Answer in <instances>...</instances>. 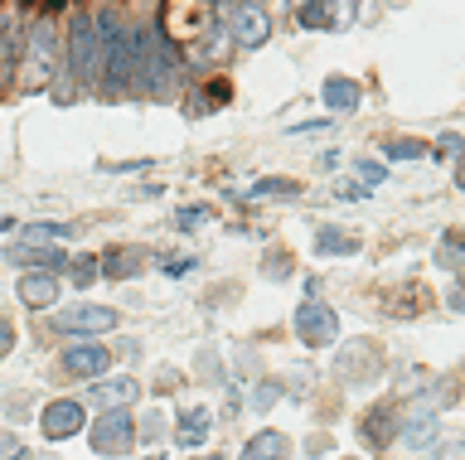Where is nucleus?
Wrapping results in <instances>:
<instances>
[{
    "label": "nucleus",
    "mask_w": 465,
    "mask_h": 460,
    "mask_svg": "<svg viewBox=\"0 0 465 460\" xmlns=\"http://www.w3.org/2000/svg\"><path fill=\"white\" fill-rule=\"evenodd\" d=\"M97 30H102V73H107V97H126L136 93V30H126L112 10L97 15Z\"/></svg>",
    "instance_id": "nucleus-1"
},
{
    "label": "nucleus",
    "mask_w": 465,
    "mask_h": 460,
    "mask_svg": "<svg viewBox=\"0 0 465 460\" xmlns=\"http://www.w3.org/2000/svg\"><path fill=\"white\" fill-rule=\"evenodd\" d=\"M180 83V54L160 30H136V93L165 97Z\"/></svg>",
    "instance_id": "nucleus-2"
},
{
    "label": "nucleus",
    "mask_w": 465,
    "mask_h": 460,
    "mask_svg": "<svg viewBox=\"0 0 465 460\" xmlns=\"http://www.w3.org/2000/svg\"><path fill=\"white\" fill-rule=\"evenodd\" d=\"M54 64H58V34L49 20H39L35 30L25 34V64H20V93H39L49 88L54 78Z\"/></svg>",
    "instance_id": "nucleus-3"
},
{
    "label": "nucleus",
    "mask_w": 465,
    "mask_h": 460,
    "mask_svg": "<svg viewBox=\"0 0 465 460\" xmlns=\"http://www.w3.org/2000/svg\"><path fill=\"white\" fill-rule=\"evenodd\" d=\"M102 68V30H97V15L78 10L73 15V30H68V73L78 83H93Z\"/></svg>",
    "instance_id": "nucleus-4"
},
{
    "label": "nucleus",
    "mask_w": 465,
    "mask_h": 460,
    "mask_svg": "<svg viewBox=\"0 0 465 460\" xmlns=\"http://www.w3.org/2000/svg\"><path fill=\"white\" fill-rule=\"evenodd\" d=\"M223 34L238 49H262L272 39V15L257 0H232V5H223Z\"/></svg>",
    "instance_id": "nucleus-5"
},
{
    "label": "nucleus",
    "mask_w": 465,
    "mask_h": 460,
    "mask_svg": "<svg viewBox=\"0 0 465 460\" xmlns=\"http://www.w3.org/2000/svg\"><path fill=\"white\" fill-rule=\"evenodd\" d=\"M87 441H93V451H97V455H126L131 445H136V426H131L126 407H122V412L97 416L93 431H87Z\"/></svg>",
    "instance_id": "nucleus-6"
},
{
    "label": "nucleus",
    "mask_w": 465,
    "mask_h": 460,
    "mask_svg": "<svg viewBox=\"0 0 465 460\" xmlns=\"http://www.w3.org/2000/svg\"><path fill=\"white\" fill-rule=\"evenodd\" d=\"M296 335H301V344L320 349V344H334V335H340V320H334L330 306H320V300H305V306L296 310Z\"/></svg>",
    "instance_id": "nucleus-7"
},
{
    "label": "nucleus",
    "mask_w": 465,
    "mask_h": 460,
    "mask_svg": "<svg viewBox=\"0 0 465 460\" xmlns=\"http://www.w3.org/2000/svg\"><path fill=\"white\" fill-rule=\"evenodd\" d=\"M49 325L64 329V335H97V329L116 325V310H107V306H73V310H58Z\"/></svg>",
    "instance_id": "nucleus-8"
},
{
    "label": "nucleus",
    "mask_w": 465,
    "mask_h": 460,
    "mask_svg": "<svg viewBox=\"0 0 465 460\" xmlns=\"http://www.w3.org/2000/svg\"><path fill=\"white\" fill-rule=\"evenodd\" d=\"M354 344H359V349L340 354V378H359V383L378 378V368H383V349H378L373 339H354Z\"/></svg>",
    "instance_id": "nucleus-9"
},
{
    "label": "nucleus",
    "mask_w": 465,
    "mask_h": 460,
    "mask_svg": "<svg viewBox=\"0 0 465 460\" xmlns=\"http://www.w3.org/2000/svg\"><path fill=\"white\" fill-rule=\"evenodd\" d=\"M39 426H44V436L49 441H68V436H78L83 431V407L78 402H49L39 416Z\"/></svg>",
    "instance_id": "nucleus-10"
},
{
    "label": "nucleus",
    "mask_w": 465,
    "mask_h": 460,
    "mask_svg": "<svg viewBox=\"0 0 465 460\" xmlns=\"http://www.w3.org/2000/svg\"><path fill=\"white\" fill-rule=\"evenodd\" d=\"M145 262H151L145 248H107L97 257V271H102V277H112V281H126V277H141Z\"/></svg>",
    "instance_id": "nucleus-11"
},
{
    "label": "nucleus",
    "mask_w": 465,
    "mask_h": 460,
    "mask_svg": "<svg viewBox=\"0 0 465 460\" xmlns=\"http://www.w3.org/2000/svg\"><path fill=\"white\" fill-rule=\"evenodd\" d=\"M107 364H112V354L102 344H68L64 349V368L73 378H97V373H107Z\"/></svg>",
    "instance_id": "nucleus-12"
},
{
    "label": "nucleus",
    "mask_w": 465,
    "mask_h": 460,
    "mask_svg": "<svg viewBox=\"0 0 465 460\" xmlns=\"http://www.w3.org/2000/svg\"><path fill=\"white\" fill-rule=\"evenodd\" d=\"M436 431H441V422H436V397H417V407L402 426V441L407 445H431Z\"/></svg>",
    "instance_id": "nucleus-13"
},
{
    "label": "nucleus",
    "mask_w": 465,
    "mask_h": 460,
    "mask_svg": "<svg viewBox=\"0 0 465 460\" xmlns=\"http://www.w3.org/2000/svg\"><path fill=\"white\" fill-rule=\"evenodd\" d=\"M398 422H402L398 407H392V402H383V407H373V412L359 422V436L369 441V445H388L392 436H398Z\"/></svg>",
    "instance_id": "nucleus-14"
},
{
    "label": "nucleus",
    "mask_w": 465,
    "mask_h": 460,
    "mask_svg": "<svg viewBox=\"0 0 465 460\" xmlns=\"http://www.w3.org/2000/svg\"><path fill=\"white\" fill-rule=\"evenodd\" d=\"M320 97H325V107H330V112H354V107L363 103L359 83H354V78H344V73H330V78H325V88H320Z\"/></svg>",
    "instance_id": "nucleus-15"
},
{
    "label": "nucleus",
    "mask_w": 465,
    "mask_h": 460,
    "mask_svg": "<svg viewBox=\"0 0 465 460\" xmlns=\"http://www.w3.org/2000/svg\"><path fill=\"white\" fill-rule=\"evenodd\" d=\"M20 300H25V306H35V310L54 306V300H58V277H54V271H29V277L20 281Z\"/></svg>",
    "instance_id": "nucleus-16"
},
{
    "label": "nucleus",
    "mask_w": 465,
    "mask_h": 460,
    "mask_svg": "<svg viewBox=\"0 0 465 460\" xmlns=\"http://www.w3.org/2000/svg\"><path fill=\"white\" fill-rule=\"evenodd\" d=\"M136 393H141V383L107 378V383L93 387V402H97V407H107V412H122V407H131V402H136Z\"/></svg>",
    "instance_id": "nucleus-17"
},
{
    "label": "nucleus",
    "mask_w": 465,
    "mask_h": 460,
    "mask_svg": "<svg viewBox=\"0 0 465 460\" xmlns=\"http://www.w3.org/2000/svg\"><path fill=\"white\" fill-rule=\"evenodd\" d=\"M286 455H291V441L282 431H257V436L242 445V460H286Z\"/></svg>",
    "instance_id": "nucleus-18"
},
{
    "label": "nucleus",
    "mask_w": 465,
    "mask_h": 460,
    "mask_svg": "<svg viewBox=\"0 0 465 460\" xmlns=\"http://www.w3.org/2000/svg\"><path fill=\"white\" fill-rule=\"evenodd\" d=\"M315 252L320 257H349V252H359V238L349 233V228H320V233H315Z\"/></svg>",
    "instance_id": "nucleus-19"
},
{
    "label": "nucleus",
    "mask_w": 465,
    "mask_h": 460,
    "mask_svg": "<svg viewBox=\"0 0 465 460\" xmlns=\"http://www.w3.org/2000/svg\"><path fill=\"white\" fill-rule=\"evenodd\" d=\"M209 426H213L209 407H189V412L180 416V431H174V441H180V445H199L203 436H209Z\"/></svg>",
    "instance_id": "nucleus-20"
},
{
    "label": "nucleus",
    "mask_w": 465,
    "mask_h": 460,
    "mask_svg": "<svg viewBox=\"0 0 465 460\" xmlns=\"http://www.w3.org/2000/svg\"><path fill=\"white\" fill-rule=\"evenodd\" d=\"M296 20H301V30H330V24H334V5H330V0H301Z\"/></svg>",
    "instance_id": "nucleus-21"
},
{
    "label": "nucleus",
    "mask_w": 465,
    "mask_h": 460,
    "mask_svg": "<svg viewBox=\"0 0 465 460\" xmlns=\"http://www.w3.org/2000/svg\"><path fill=\"white\" fill-rule=\"evenodd\" d=\"M15 262L20 267H39V271H54V267H68V257L58 248H20L15 252Z\"/></svg>",
    "instance_id": "nucleus-22"
},
{
    "label": "nucleus",
    "mask_w": 465,
    "mask_h": 460,
    "mask_svg": "<svg viewBox=\"0 0 465 460\" xmlns=\"http://www.w3.org/2000/svg\"><path fill=\"white\" fill-rule=\"evenodd\" d=\"M383 155H388V161H421V155H427V146H421V141H412V136H398V141H388V146H383Z\"/></svg>",
    "instance_id": "nucleus-23"
},
{
    "label": "nucleus",
    "mask_w": 465,
    "mask_h": 460,
    "mask_svg": "<svg viewBox=\"0 0 465 460\" xmlns=\"http://www.w3.org/2000/svg\"><path fill=\"white\" fill-rule=\"evenodd\" d=\"M276 194H301L296 180H257V190H247V199H276Z\"/></svg>",
    "instance_id": "nucleus-24"
},
{
    "label": "nucleus",
    "mask_w": 465,
    "mask_h": 460,
    "mask_svg": "<svg viewBox=\"0 0 465 460\" xmlns=\"http://www.w3.org/2000/svg\"><path fill=\"white\" fill-rule=\"evenodd\" d=\"M20 233H25L29 242H58V238H68L73 228H68V223H29V228H20Z\"/></svg>",
    "instance_id": "nucleus-25"
},
{
    "label": "nucleus",
    "mask_w": 465,
    "mask_h": 460,
    "mask_svg": "<svg viewBox=\"0 0 465 460\" xmlns=\"http://www.w3.org/2000/svg\"><path fill=\"white\" fill-rule=\"evenodd\" d=\"M441 267L460 271V233H456V228H450V233L441 238Z\"/></svg>",
    "instance_id": "nucleus-26"
},
{
    "label": "nucleus",
    "mask_w": 465,
    "mask_h": 460,
    "mask_svg": "<svg viewBox=\"0 0 465 460\" xmlns=\"http://www.w3.org/2000/svg\"><path fill=\"white\" fill-rule=\"evenodd\" d=\"M102 277V271H97V257H78V262H73V281H78V286H93Z\"/></svg>",
    "instance_id": "nucleus-27"
},
{
    "label": "nucleus",
    "mask_w": 465,
    "mask_h": 460,
    "mask_svg": "<svg viewBox=\"0 0 465 460\" xmlns=\"http://www.w3.org/2000/svg\"><path fill=\"white\" fill-rule=\"evenodd\" d=\"M262 277H272V281L291 277V252H272V257H267V267H262Z\"/></svg>",
    "instance_id": "nucleus-28"
},
{
    "label": "nucleus",
    "mask_w": 465,
    "mask_h": 460,
    "mask_svg": "<svg viewBox=\"0 0 465 460\" xmlns=\"http://www.w3.org/2000/svg\"><path fill=\"white\" fill-rule=\"evenodd\" d=\"M0 460H29L25 441L20 436H0Z\"/></svg>",
    "instance_id": "nucleus-29"
},
{
    "label": "nucleus",
    "mask_w": 465,
    "mask_h": 460,
    "mask_svg": "<svg viewBox=\"0 0 465 460\" xmlns=\"http://www.w3.org/2000/svg\"><path fill=\"white\" fill-rule=\"evenodd\" d=\"M359 180H363V184H378V180H383V165L363 161V165H359Z\"/></svg>",
    "instance_id": "nucleus-30"
},
{
    "label": "nucleus",
    "mask_w": 465,
    "mask_h": 460,
    "mask_svg": "<svg viewBox=\"0 0 465 460\" xmlns=\"http://www.w3.org/2000/svg\"><path fill=\"white\" fill-rule=\"evenodd\" d=\"M194 223H209V209H184L180 213V228H194Z\"/></svg>",
    "instance_id": "nucleus-31"
},
{
    "label": "nucleus",
    "mask_w": 465,
    "mask_h": 460,
    "mask_svg": "<svg viewBox=\"0 0 465 460\" xmlns=\"http://www.w3.org/2000/svg\"><path fill=\"white\" fill-rule=\"evenodd\" d=\"M10 344H15V329H10L5 315H0V354H10Z\"/></svg>",
    "instance_id": "nucleus-32"
},
{
    "label": "nucleus",
    "mask_w": 465,
    "mask_h": 460,
    "mask_svg": "<svg viewBox=\"0 0 465 460\" xmlns=\"http://www.w3.org/2000/svg\"><path fill=\"white\" fill-rule=\"evenodd\" d=\"M189 267H194V262H189V257H170V262H165V271H170V277H184Z\"/></svg>",
    "instance_id": "nucleus-33"
},
{
    "label": "nucleus",
    "mask_w": 465,
    "mask_h": 460,
    "mask_svg": "<svg viewBox=\"0 0 465 460\" xmlns=\"http://www.w3.org/2000/svg\"><path fill=\"white\" fill-rule=\"evenodd\" d=\"M272 397H276V387L267 383V387H257V397H252V402H257V407H267V402H272Z\"/></svg>",
    "instance_id": "nucleus-34"
},
{
    "label": "nucleus",
    "mask_w": 465,
    "mask_h": 460,
    "mask_svg": "<svg viewBox=\"0 0 465 460\" xmlns=\"http://www.w3.org/2000/svg\"><path fill=\"white\" fill-rule=\"evenodd\" d=\"M199 460H228V455H199Z\"/></svg>",
    "instance_id": "nucleus-35"
},
{
    "label": "nucleus",
    "mask_w": 465,
    "mask_h": 460,
    "mask_svg": "<svg viewBox=\"0 0 465 460\" xmlns=\"http://www.w3.org/2000/svg\"><path fill=\"white\" fill-rule=\"evenodd\" d=\"M54 5H58V0H54Z\"/></svg>",
    "instance_id": "nucleus-36"
}]
</instances>
